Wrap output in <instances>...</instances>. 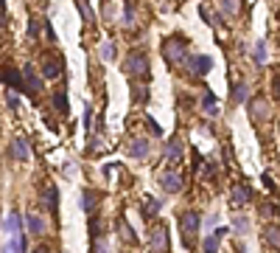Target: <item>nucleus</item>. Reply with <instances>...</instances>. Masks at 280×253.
I'll list each match as a JSON object with an SVG mask.
<instances>
[{"mask_svg": "<svg viewBox=\"0 0 280 253\" xmlns=\"http://www.w3.org/2000/svg\"><path fill=\"white\" fill-rule=\"evenodd\" d=\"M163 57H166V62H171V65H182V62L188 59V42H185L182 37H168L166 45H163Z\"/></svg>", "mask_w": 280, "mask_h": 253, "instance_id": "1", "label": "nucleus"}, {"mask_svg": "<svg viewBox=\"0 0 280 253\" xmlns=\"http://www.w3.org/2000/svg\"><path fill=\"white\" fill-rule=\"evenodd\" d=\"M179 225H182V233H185V245H193L196 239V233H199V214L196 211H185L182 217H179Z\"/></svg>", "mask_w": 280, "mask_h": 253, "instance_id": "2", "label": "nucleus"}, {"mask_svg": "<svg viewBox=\"0 0 280 253\" xmlns=\"http://www.w3.org/2000/svg\"><path fill=\"white\" fill-rule=\"evenodd\" d=\"M146 70H149V57H146L143 51H132V54L126 57V73H132V76H143Z\"/></svg>", "mask_w": 280, "mask_h": 253, "instance_id": "3", "label": "nucleus"}, {"mask_svg": "<svg viewBox=\"0 0 280 253\" xmlns=\"http://www.w3.org/2000/svg\"><path fill=\"white\" fill-rule=\"evenodd\" d=\"M160 186L166 189L168 194H177L179 189H182V177H179V174H174V172H166L163 177H160Z\"/></svg>", "mask_w": 280, "mask_h": 253, "instance_id": "4", "label": "nucleus"}, {"mask_svg": "<svg viewBox=\"0 0 280 253\" xmlns=\"http://www.w3.org/2000/svg\"><path fill=\"white\" fill-rule=\"evenodd\" d=\"M249 200H252V191H249L244 183H238V186L233 189V206H235V208H244Z\"/></svg>", "mask_w": 280, "mask_h": 253, "instance_id": "5", "label": "nucleus"}, {"mask_svg": "<svg viewBox=\"0 0 280 253\" xmlns=\"http://www.w3.org/2000/svg\"><path fill=\"white\" fill-rule=\"evenodd\" d=\"M210 68H213V59L210 57H190V70H193L196 76H205Z\"/></svg>", "mask_w": 280, "mask_h": 253, "instance_id": "6", "label": "nucleus"}, {"mask_svg": "<svg viewBox=\"0 0 280 253\" xmlns=\"http://www.w3.org/2000/svg\"><path fill=\"white\" fill-rule=\"evenodd\" d=\"M22 76H25V73H22V70H14V68H9L6 70V84H9V87H14V90H25V82H22Z\"/></svg>", "mask_w": 280, "mask_h": 253, "instance_id": "7", "label": "nucleus"}, {"mask_svg": "<svg viewBox=\"0 0 280 253\" xmlns=\"http://www.w3.org/2000/svg\"><path fill=\"white\" fill-rule=\"evenodd\" d=\"M22 73H25V90L31 93V96L42 90V79H39V76H34V68H25Z\"/></svg>", "mask_w": 280, "mask_h": 253, "instance_id": "8", "label": "nucleus"}, {"mask_svg": "<svg viewBox=\"0 0 280 253\" xmlns=\"http://www.w3.org/2000/svg\"><path fill=\"white\" fill-rule=\"evenodd\" d=\"M3 231H6V236L20 233V214H17V211H11L9 217L3 219Z\"/></svg>", "mask_w": 280, "mask_h": 253, "instance_id": "9", "label": "nucleus"}, {"mask_svg": "<svg viewBox=\"0 0 280 253\" xmlns=\"http://www.w3.org/2000/svg\"><path fill=\"white\" fill-rule=\"evenodd\" d=\"M129 155H132V158H146V155H149V141L134 138L132 144H129Z\"/></svg>", "mask_w": 280, "mask_h": 253, "instance_id": "10", "label": "nucleus"}, {"mask_svg": "<svg viewBox=\"0 0 280 253\" xmlns=\"http://www.w3.org/2000/svg\"><path fill=\"white\" fill-rule=\"evenodd\" d=\"M151 248H154V251H168V233H166V228H154V233H151Z\"/></svg>", "mask_w": 280, "mask_h": 253, "instance_id": "11", "label": "nucleus"}, {"mask_svg": "<svg viewBox=\"0 0 280 253\" xmlns=\"http://www.w3.org/2000/svg\"><path fill=\"white\" fill-rule=\"evenodd\" d=\"M25 225H28V233H31V236H42L45 233V222L39 217H34V214L25 217Z\"/></svg>", "mask_w": 280, "mask_h": 253, "instance_id": "12", "label": "nucleus"}, {"mask_svg": "<svg viewBox=\"0 0 280 253\" xmlns=\"http://www.w3.org/2000/svg\"><path fill=\"white\" fill-rule=\"evenodd\" d=\"M11 149H14V158H17V161H28V141L25 138H14Z\"/></svg>", "mask_w": 280, "mask_h": 253, "instance_id": "13", "label": "nucleus"}, {"mask_svg": "<svg viewBox=\"0 0 280 253\" xmlns=\"http://www.w3.org/2000/svg\"><path fill=\"white\" fill-rule=\"evenodd\" d=\"M249 113L255 115V118H266V113H269L266 102H261V99H252V102H249Z\"/></svg>", "mask_w": 280, "mask_h": 253, "instance_id": "14", "label": "nucleus"}, {"mask_svg": "<svg viewBox=\"0 0 280 253\" xmlns=\"http://www.w3.org/2000/svg\"><path fill=\"white\" fill-rule=\"evenodd\" d=\"M224 233H227V228H219L216 236H207V239L202 242V248H205V251H219V239H222Z\"/></svg>", "mask_w": 280, "mask_h": 253, "instance_id": "15", "label": "nucleus"}, {"mask_svg": "<svg viewBox=\"0 0 280 253\" xmlns=\"http://www.w3.org/2000/svg\"><path fill=\"white\" fill-rule=\"evenodd\" d=\"M166 158H168V161H179V158H182V144H179L177 138L166 147Z\"/></svg>", "mask_w": 280, "mask_h": 253, "instance_id": "16", "label": "nucleus"}, {"mask_svg": "<svg viewBox=\"0 0 280 253\" xmlns=\"http://www.w3.org/2000/svg\"><path fill=\"white\" fill-rule=\"evenodd\" d=\"M56 200H59V191H56L54 186H51V189H45V194H42V206L54 211V208H56Z\"/></svg>", "mask_w": 280, "mask_h": 253, "instance_id": "17", "label": "nucleus"}, {"mask_svg": "<svg viewBox=\"0 0 280 253\" xmlns=\"http://www.w3.org/2000/svg\"><path fill=\"white\" fill-rule=\"evenodd\" d=\"M246 93H249V87H246L244 82H241V84H235V87H233V104H244L246 102Z\"/></svg>", "mask_w": 280, "mask_h": 253, "instance_id": "18", "label": "nucleus"}, {"mask_svg": "<svg viewBox=\"0 0 280 253\" xmlns=\"http://www.w3.org/2000/svg\"><path fill=\"white\" fill-rule=\"evenodd\" d=\"M54 107H59V113H62V115H67V110H70V107H67L65 90H56V93H54Z\"/></svg>", "mask_w": 280, "mask_h": 253, "instance_id": "19", "label": "nucleus"}, {"mask_svg": "<svg viewBox=\"0 0 280 253\" xmlns=\"http://www.w3.org/2000/svg\"><path fill=\"white\" fill-rule=\"evenodd\" d=\"M202 107H205V113H207V115H216V107H219V104H216V96H213V93H205Z\"/></svg>", "mask_w": 280, "mask_h": 253, "instance_id": "20", "label": "nucleus"}, {"mask_svg": "<svg viewBox=\"0 0 280 253\" xmlns=\"http://www.w3.org/2000/svg\"><path fill=\"white\" fill-rule=\"evenodd\" d=\"M222 14L224 17H235L238 14V0H222Z\"/></svg>", "mask_w": 280, "mask_h": 253, "instance_id": "21", "label": "nucleus"}, {"mask_svg": "<svg viewBox=\"0 0 280 253\" xmlns=\"http://www.w3.org/2000/svg\"><path fill=\"white\" fill-rule=\"evenodd\" d=\"M157 211H160V203H157V200H151V197H146V203H143V217H154Z\"/></svg>", "mask_w": 280, "mask_h": 253, "instance_id": "22", "label": "nucleus"}, {"mask_svg": "<svg viewBox=\"0 0 280 253\" xmlns=\"http://www.w3.org/2000/svg\"><path fill=\"white\" fill-rule=\"evenodd\" d=\"M266 239H269V245L280 248V228H266Z\"/></svg>", "mask_w": 280, "mask_h": 253, "instance_id": "23", "label": "nucleus"}, {"mask_svg": "<svg viewBox=\"0 0 280 253\" xmlns=\"http://www.w3.org/2000/svg\"><path fill=\"white\" fill-rule=\"evenodd\" d=\"M252 57H255L258 65H263V62H266V45H263V42H258V45H255V54H252Z\"/></svg>", "mask_w": 280, "mask_h": 253, "instance_id": "24", "label": "nucleus"}, {"mask_svg": "<svg viewBox=\"0 0 280 253\" xmlns=\"http://www.w3.org/2000/svg\"><path fill=\"white\" fill-rule=\"evenodd\" d=\"M84 211H87V214L95 211V194H93V191H84Z\"/></svg>", "mask_w": 280, "mask_h": 253, "instance_id": "25", "label": "nucleus"}, {"mask_svg": "<svg viewBox=\"0 0 280 253\" xmlns=\"http://www.w3.org/2000/svg\"><path fill=\"white\" fill-rule=\"evenodd\" d=\"M121 239H126V242H137V236H134L132 228H129V222H121Z\"/></svg>", "mask_w": 280, "mask_h": 253, "instance_id": "26", "label": "nucleus"}, {"mask_svg": "<svg viewBox=\"0 0 280 253\" xmlns=\"http://www.w3.org/2000/svg\"><path fill=\"white\" fill-rule=\"evenodd\" d=\"M42 73H45V79H54L56 73H59V68H56L54 62H45V70H42Z\"/></svg>", "mask_w": 280, "mask_h": 253, "instance_id": "27", "label": "nucleus"}, {"mask_svg": "<svg viewBox=\"0 0 280 253\" xmlns=\"http://www.w3.org/2000/svg\"><path fill=\"white\" fill-rule=\"evenodd\" d=\"M101 57H104V59H115V45H112V42H107V45H104V51H101Z\"/></svg>", "mask_w": 280, "mask_h": 253, "instance_id": "28", "label": "nucleus"}, {"mask_svg": "<svg viewBox=\"0 0 280 253\" xmlns=\"http://www.w3.org/2000/svg\"><path fill=\"white\" fill-rule=\"evenodd\" d=\"M246 225H249V222H246L244 217H238V219H235V231H238V233H246V231H249Z\"/></svg>", "mask_w": 280, "mask_h": 253, "instance_id": "29", "label": "nucleus"}, {"mask_svg": "<svg viewBox=\"0 0 280 253\" xmlns=\"http://www.w3.org/2000/svg\"><path fill=\"white\" fill-rule=\"evenodd\" d=\"M37 34H39V23L31 20V23H28V37H37Z\"/></svg>", "mask_w": 280, "mask_h": 253, "instance_id": "30", "label": "nucleus"}, {"mask_svg": "<svg viewBox=\"0 0 280 253\" xmlns=\"http://www.w3.org/2000/svg\"><path fill=\"white\" fill-rule=\"evenodd\" d=\"M132 20H134V6L126 3V23H132Z\"/></svg>", "mask_w": 280, "mask_h": 253, "instance_id": "31", "label": "nucleus"}, {"mask_svg": "<svg viewBox=\"0 0 280 253\" xmlns=\"http://www.w3.org/2000/svg\"><path fill=\"white\" fill-rule=\"evenodd\" d=\"M275 93H278V96H280V76H278V79H275Z\"/></svg>", "mask_w": 280, "mask_h": 253, "instance_id": "32", "label": "nucleus"}]
</instances>
